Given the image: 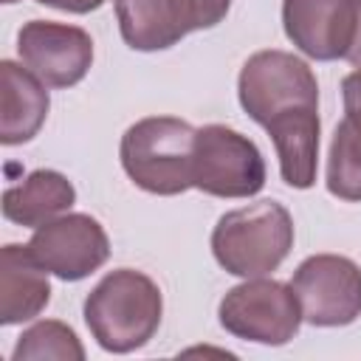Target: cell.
<instances>
[{"label":"cell","instance_id":"cell-14","mask_svg":"<svg viewBox=\"0 0 361 361\" xmlns=\"http://www.w3.org/2000/svg\"><path fill=\"white\" fill-rule=\"evenodd\" d=\"M51 302L48 271L34 259L28 245L8 243L0 251V324L37 319Z\"/></svg>","mask_w":361,"mask_h":361},{"label":"cell","instance_id":"cell-2","mask_svg":"<svg viewBox=\"0 0 361 361\" xmlns=\"http://www.w3.org/2000/svg\"><path fill=\"white\" fill-rule=\"evenodd\" d=\"M296 240L293 217L279 200H254L217 217L212 228V254L217 265L240 279L274 274Z\"/></svg>","mask_w":361,"mask_h":361},{"label":"cell","instance_id":"cell-10","mask_svg":"<svg viewBox=\"0 0 361 361\" xmlns=\"http://www.w3.org/2000/svg\"><path fill=\"white\" fill-rule=\"evenodd\" d=\"M20 62L48 87L79 85L93 65V39L85 28L56 20H28L17 31Z\"/></svg>","mask_w":361,"mask_h":361},{"label":"cell","instance_id":"cell-12","mask_svg":"<svg viewBox=\"0 0 361 361\" xmlns=\"http://www.w3.org/2000/svg\"><path fill=\"white\" fill-rule=\"evenodd\" d=\"M265 133L276 149L285 186L310 189L319 172V107H288L265 121Z\"/></svg>","mask_w":361,"mask_h":361},{"label":"cell","instance_id":"cell-20","mask_svg":"<svg viewBox=\"0 0 361 361\" xmlns=\"http://www.w3.org/2000/svg\"><path fill=\"white\" fill-rule=\"evenodd\" d=\"M350 65L361 68V0H355V34H353V45L344 56Z\"/></svg>","mask_w":361,"mask_h":361},{"label":"cell","instance_id":"cell-19","mask_svg":"<svg viewBox=\"0 0 361 361\" xmlns=\"http://www.w3.org/2000/svg\"><path fill=\"white\" fill-rule=\"evenodd\" d=\"M37 3L56 8V11H68V14H90V11L102 8L107 0H37Z\"/></svg>","mask_w":361,"mask_h":361},{"label":"cell","instance_id":"cell-8","mask_svg":"<svg viewBox=\"0 0 361 361\" xmlns=\"http://www.w3.org/2000/svg\"><path fill=\"white\" fill-rule=\"evenodd\" d=\"M290 288L302 322L313 327H347L361 316V265L344 254H313L299 262Z\"/></svg>","mask_w":361,"mask_h":361},{"label":"cell","instance_id":"cell-6","mask_svg":"<svg viewBox=\"0 0 361 361\" xmlns=\"http://www.w3.org/2000/svg\"><path fill=\"white\" fill-rule=\"evenodd\" d=\"M237 99L245 116L265 127L268 118L288 107H319V82L302 56L265 48L243 62L237 76Z\"/></svg>","mask_w":361,"mask_h":361},{"label":"cell","instance_id":"cell-3","mask_svg":"<svg viewBox=\"0 0 361 361\" xmlns=\"http://www.w3.org/2000/svg\"><path fill=\"white\" fill-rule=\"evenodd\" d=\"M195 130L178 116H147L130 124L118 144L121 169L127 178L161 197L192 189V147Z\"/></svg>","mask_w":361,"mask_h":361},{"label":"cell","instance_id":"cell-5","mask_svg":"<svg viewBox=\"0 0 361 361\" xmlns=\"http://www.w3.org/2000/svg\"><path fill=\"white\" fill-rule=\"evenodd\" d=\"M217 319L226 333L243 341L282 347L302 327V307L290 282L254 276L228 288L217 305Z\"/></svg>","mask_w":361,"mask_h":361},{"label":"cell","instance_id":"cell-7","mask_svg":"<svg viewBox=\"0 0 361 361\" xmlns=\"http://www.w3.org/2000/svg\"><path fill=\"white\" fill-rule=\"evenodd\" d=\"M121 39L133 51H166L192 31L226 20L231 0H113Z\"/></svg>","mask_w":361,"mask_h":361},{"label":"cell","instance_id":"cell-16","mask_svg":"<svg viewBox=\"0 0 361 361\" xmlns=\"http://www.w3.org/2000/svg\"><path fill=\"white\" fill-rule=\"evenodd\" d=\"M327 192L344 203H361V127L341 118L327 149Z\"/></svg>","mask_w":361,"mask_h":361},{"label":"cell","instance_id":"cell-17","mask_svg":"<svg viewBox=\"0 0 361 361\" xmlns=\"http://www.w3.org/2000/svg\"><path fill=\"white\" fill-rule=\"evenodd\" d=\"M85 361V347L76 336V330L59 319H42L34 322L23 336L17 338L11 350V361Z\"/></svg>","mask_w":361,"mask_h":361},{"label":"cell","instance_id":"cell-18","mask_svg":"<svg viewBox=\"0 0 361 361\" xmlns=\"http://www.w3.org/2000/svg\"><path fill=\"white\" fill-rule=\"evenodd\" d=\"M341 102H344V116L361 127V68L350 71L341 79Z\"/></svg>","mask_w":361,"mask_h":361},{"label":"cell","instance_id":"cell-15","mask_svg":"<svg viewBox=\"0 0 361 361\" xmlns=\"http://www.w3.org/2000/svg\"><path fill=\"white\" fill-rule=\"evenodd\" d=\"M76 203V189L68 175L56 169H34L25 180L3 192V217L23 228H39L48 220L71 212Z\"/></svg>","mask_w":361,"mask_h":361},{"label":"cell","instance_id":"cell-11","mask_svg":"<svg viewBox=\"0 0 361 361\" xmlns=\"http://www.w3.org/2000/svg\"><path fill=\"white\" fill-rule=\"evenodd\" d=\"M282 28L305 56L344 59L355 34V0H282Z\"/></svg>","mask_w":361,"mask_h":361},{"label":"cell","instance_id":"cell-1","mask_svg":"<svg viewBox=\"0 0 361 361\" xmlns=\"http://www.w3.org/2000/svg\"><path fill=\"white\" fill-rule=\"evenodd\" d=\"M85 324L104 353L127 355L149 344L161 327L164 296L152 276L135 268L104 274L82 305Z\"/></svg>","mask_w":361,"mask_h":361},{"label":"cell","instance_id":"cell-21","mask_svg":"<svg viewBox=\"0 0 361 361\" xmlns=\"http://www.w3.org/2000/svg\"><path fill=\"white\" fill-rule=\"evenodd\" d=\"M0 3H6V6H11V3H17V0H0Z\"/></svg>","mask_w":361,"mask_h":361},{"label":"cell","instance_id":"cell-4","mask_svg":"<svg viewBox=\"0 0 361 361\" xmlns=\"http://www.w3.org/2000/svg\"><path fill=\"white\" fill-rule=\"evenodd\" d=\"M265 186V158L259 147L234 127L203 124L195 130L192 189L212 197H254Z\"/></svg>","mask_w":361,"mask_h":361},{"label":"cell","instance_id":"cell-13","mask_svg":"<svg viewBox=\"0 0 361 361\" xmlns=\"http://www.w3.org/2000/svg\"><path fill=\"white\" fill-rule=\"evenodd\" d=\"M51 110L48 85H42L25 65L0 62V144H28L45 124Z\"/></svg>","mask_w":361,"mask_h":361},{"label":"cell","instance_id":"cell-9","mask_svg":"<svg viewBox=\"0 0 361 361\" xmlns=\"http://www.w3.org/2000/svg\"><path fill=\"white\" fill-rule=\"evenodd\" d=\"M34 259L62 282H79L110 259L104 226L85 212H65L34 228L25 243Z\"/></svg>","mask_w":361,"mask_h":361}]
</instances>
